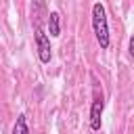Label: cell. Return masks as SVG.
<instances>
[{
	"instance_id": "obj_1",
	"label": "cell",
	"mask_w": 134,
	"mask_h": 134,
	"mask_svg": "<svg viewBox=\"0 0 134 134\" xmlns=\"http://www.w3.org/2000/svg\"><path fill=\"white\" fill-rule=\"evenodd\" d=\"M92 29H94V36H96V42L103 50L109 48L111 44V38H109V23H107V13H105V6L100 2H94L92 4Z\"/></svg>"
},
{
	"instance_id": "obj_2",
	"label": "cell",
	"mask_w": 134,
	"mask_h": 134,
	"mask_svg": "<svg viewBox=\"0 0 134 134\" xmlns=\"http://www.w3.org/2000/svg\"><path fill=\"white\" fill-rule=\"evenodd\" d=\"M34 40H36V50H38V59H40V63H50V59H52V46H50V36L40 27V29H36V34H34Z\"/></svg>"
},
{
	"instance_id": "obj_3",
	"label": "cell",
	"mask_w": 134,
	"mask_h": 134,
	"mask_svg": "<svg viewBox=\"0 0 134 134\" xmlns=\"http://www.w3.org/2000/svg\"><path fill=\"white\" fill-rule=\"evenodd\" d=\"M103 111H105V100H103V94H100L92 100V107H90V130H94V132L100 130Z\"/></svg>"
},
{
	"instance_id": "obj_4",
	"label": "cell",
	"mask_w": 134,
	"mask_h": 134,
	"mask_svg": "<svg viewBox=\"0 0 134 134\" xmlns=\"http://www.w3.org/2000/svg\"><path fill=\"white\" fill-rule=\"evenodd\" d=\"M44 17H48V10H46L44 2H42V0H34V4H31V23L36 25V29L42 27Z\"/></svg>"
},
{
	"instance_id": "obj_5",
	"label": "cell",
	"mask_w": 134,
	"mask_h": 134,
	"mask_svg": "<svg viewBox=\"0 0 134 134\" xmlns=\"http://www.w3.org/2000/svg\"><path fill=\"white\" fill-rule=\"evenodd\" d=\"M46 23H48V34H50V38H59V36H61V15H59L57 10H50Z\"/></svg>"
},
{
	"instance_id": "obj_6",
	"label": "cell",
	"mask_w": 134,
	"mask_h": 134,
	"mask_svg": "<svg viewBox=\"0 0 134 134\" xmlns=\"http://www.w3.org/2000/svg\"><path fill=\"white\" fill-rule=\"evenodd\" d=\"M13 134H29V126H27V117L21 113L13 126Z\"/></svg>"
}]
</instances>
